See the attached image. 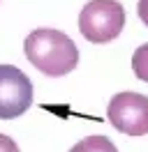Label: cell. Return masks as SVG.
Returning <instances> with one entry per match:
<instances>
[{
  "instance_id": "6da1fadb",
  "label": "cell",
  "mask_w": 148,
  "mask_h": 152,
  "mask_svg": "<svg viewBox=\"0 0 148 152\" xmlns=\"http://www.w3.org/2000/svg\"><path fill=\"white\" fill-rule=\"evenodd\" d=\"M23 53L44 76H65L79 65V48L72 37L53 28L33 30L23 42Z\"/></svg>"
},
{
  "instance_id": "7a4b0ae2",
  "label": "cell",
  "mask_w": 148,
  "mask_h": 152,
  "mask_svg": "<svg viewBox=\"0 0 148 152\" xmlns=\"http://www.w3.org/2000/svg\"><path fill=\"white\" fill-rule=\"evenodd\" d=\"M125 28V10L118 0H90L79 14V30L92 44L116 39Z\"/></svg>"
},
{
  "instance_id": "3957f363",
  "label": "cell",
  "mask_w": 148,
  "mask_h": 152,
  "mask_svg": "<svg viewBox=\"0 0 148 152\" xmlns=\"http://www.w3.org/2000/svg\"><path fill=\"white\" fill-rule=\"evenodd\" d=\"M107 118L120 134L144 136L148 134V97L141 92H118L107 106Z\"/></svg>"
},
{
  "instance_id": "277c9868",
  "label": "cell",
  "mask_w": 148,
  "mask_h": 152,
  "mask_svg": "<svg viewBox=\"0 0 148 152\" xmlns=\"http://www.w3.org/2000/svg\"><path fill=\"white\" fill-rule=\"evenodd\" d=\"M33 104V83L18 67L0 65V120L21 118Z\"/></svg>"
},
{
  "instance_id": "5b68a950",
  "label": "cell",
  "mask_w": 148,
  "mask_h": 152,
  "mask_svg": "<svg viewBox=\"0 0 148 152\" xmlns=\"http://www.w3.org/2000/svg\"><path fill=\"white\" fill-rule=\"evenodd\" d=\"M70 152H118V148L107 138V136H86L76 143L74 148H70Z\"/></svg>"
},
{
  "instance_id": "8992f818",
  "label": "cell",
  "mask_w": 148,
  "mask_h": 152,
  "mask_svg": "<svg viewBox=\"0 0 148 152\" xmlns=\"http://www.w3.org/2000/svg\"><path fill=\"white\" fill-rule=\"evenodd\" d=\"M132 72H134L137 78L148 83V44H141L134 51V56H132Z\"/></svg>"
},
{
  "instance_id": "52a82bcc",
  "label": "cell",
  "mask_w": 148,
  "mask_h": 152,
  "mask_svg": "<svg viewBox=\"0 0 148 152\" xmlns=\"http://www.w3.org/2000/svg\"><path fill=\"white\" fill-rule=\"evenodd\" d=\"M0 152H21L14 138H9L7 134H0Z\"/></svg>"
},
{
  "instance_id": "ba28073f",
  "label": "cell",
  "mask_w": 148,
  "mask_h": 152,
  "mask_svg": "<svg viewBox=\"0 0 148 152\" xmlns=\"http://www.w3.org/2000/svg\"><path fill=\"white\" fill-rule=\"evenodd\" d=\"M137 14H139V19L148 26V0H139L137 2Z\"/></svg>"
}]
</instances>
